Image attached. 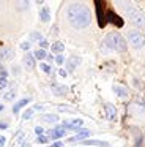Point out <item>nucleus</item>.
<instances>
[{
  "label": "nucleus",
  "instance_id": "f257e3e1",
  "mask_svg": "<svg viewBox=\"0 0 145 147\" xmlns=\"http://www.w3.org/2000/svg\"><path fill=\"white\" fill-rule=\"evenodd\" d=\"M66 21L76 30H84L91 24V11L85 3L72 2L66 7Z\"/></svg>",
  "mask_w": 145,
  "mask_h": 147
},
{
  "label": "nucleus",
  "instance_id": "f03ea898",
  "mask_svg": "<svg viewBox=\"0 0 145 147\" xmlns=\"http://www.w3.org/2000/svg\"><path fill=\"white\" fill-rule=\"evenodd\" d=\"M120 5H122L123 11H125L126 18L131 21V24L137 29H144L145 27V14L139 10L137 7L131 3V2H125V0H120Z\"/></svg>",
  "mask_w": 145,
  "mask_h": 147
},
{
  "label": "nucleus",
  "instance_id": "7ed1b4c3",
  "mask_svg": "<svg viewBox=\"0 0 145 147\" xmlns=\"http://www.w3.org/2000/svg\"><path fill=\"white\" fill-rule=\"evenodd\" d=\"M103 46L109 51H115V52H126L128 49V41L125 40V36L118 32H110L104 36L103 40Z\"/></svg>",
  "mask_w": 145,
  "mask_h": 147
},
{
  "label": "nucleus",
  "instance_id": "20e7f679",
  "mask_svg": "<svg viewBox=\"0 0 145 147\" xmlns=\"http://www.w3.org/2000/svg\"><path fill=\"white\" fill-rule=\"evenodd\" d=\"M128 43L134 49H142L145 46V35L139 29H131L128 32Z\"/></svg>",
  "mask_w": 145,
  "mask_h": 147
},
{
  "label": "nucleus",
  "instance_id": "39448f33",
  "mask_svg": "<svg viewBox=\"0 0 145 147\" xmlns=\"http://www.w3.org/2000/svg\"><path fill=\"white\" fill-rule=\"evenodd\" d=\"M63 128H66V130H81L82 127H84V120L82 119H72V120H65L62 123Z\"/></svg>",
  "mask_w": 145,
  "mask_h": 147
},
{
  "label": "nucleus",
  "instance_id": "423d86ee",
  "mask_svg": "<svg viewBox=\"0 0 145 147\" xmlns=\"http://www.w3.org/2000/svg\"><path fill=\"white\" fill-rule=\"evenodd\" d=\"M65 134H66V128H63L62 125H58V127H55V128H52V130H49L47 136H49L50 139L57 141V139H62Z\"/></svg>",
  "mask_w": 145,
  "mask_h": 147
},
{
  "label": "nucleus",
  "instance_id": "0eeeda50",
  "mask_svg": "<svg viewBox=\"0 0 145 147\" xmlns=\"http://www.w3.org/2000/svg\"><path fill=\"white\" fill-rule=\"evenodd\" d=\"M14 57V49L9 46H3L0 48V62H8Z\"/></svg>",
  "mask_w": 145,
  "mask_h": 147
},
{
  "label": "nucleus",
  "instance_id": "6e6552de",
  "mask_svg": "<svg viewBox=\"0 0 145 147\" xmlns=\"http://www.w3.org/2000/svg\"><path fill=\"white\" fill-rule=\"evenodd\" d=\"M104 114H106L107 120H115V117H117V108L112 105V103H106V105H104Z\"/></svg>",
  "mask_w": 145,
  "mask_h": 147
},
{
  "label": "nucleus",
  "instance_id": "1a4fd4ad",
  "mask_svg": "<svg viewBox=\"0 0 145 147\" xmlns=\"http://www.w3.org/2000/svg\"><path fill=\"white\" fill-rule=\"evenodd\" d=\"M81 62H82V59L81 57H77V55H71L69 59H66V67H68V71H74L76 68L81 65Z\"/></svg>",
  "mask_w": 145,
  "mask_h": 147
},
{
  "label": "nucleus",
  "instance_id": "9d476101",
  "mask_svg": "<svg viewBox=\"0 0 145 147\" xmlns=\"http://www.w3.org/2000/svg\"><path fill=\"white\" fill-rule=\"evenodd\" d=\"M40 21L43 24H47V22H50V8L49 7H46V5H43V7L40 8Z\"/></svg>",
  "mask_w": 145,
  "mask_h": 147
},
{
  "label": "nucleus",
  "instance_id": "9b49d317",
  "mask_svg": "<svg viewBox=\"0 0 145 147\" xmlns=\"http://www.w3.org/2000/svg\"><path fill=\"white\" fill-rule=\"evenodd\" d=\"M24 65L28 70H33V68L36 67V59H35L33 52H27V54L24 55Z\"/></svg>",
  "mask_w": 145,
  "mask_h": 147
},
{
  "label": "nucleus",
  "instance_id": "f8f14e48",
  "mask_svg": "<svg viewBox=\"0 0 145 147\" xmlns=\"http://www.w3.org/2000/svg\"><path fill=\"white\" fill-rule=\"evenodd\" d=\"M90 130H84V128H81V130H77V134L72 138H69V141H84V139H88L90 138Z\"/></svg>",
  "mask_w": 145,
  "mask_h": 147
},
{
  "label": "nucleus",
  "instance_id": "ddd939ff",
  "mask_svg": "<svg viewBox=\"0 0 145 147\" xmlns=\"http://www.w3.org/2000/svg\"><path fill=\"white\" fill-rule=\"evenodd\" d=\"M41 109H43V106H41V105H35V106H32V108L25 109V112L22 114V119H24V120H28V119L33 117L35 112H36V111H41Z\"/></svg>",
  "mask_w": 145,
  "mask_h": 147
},
{
  "label": "nucleus",
  "instance_id": "4468645a",
  "mask_svg": "<svg viewBox=\"0 0 145 147\" xmlns=\"http://www.w3.org/2000/svg\"><path fill=\"white\" fill-rule=\"evenodd\" d=\"M30 2L32 0H14L16 10L17 11H27L30 8Z\"/></svg>",
  "mask_w": 145,
  "mask_h": 147
},
{
  "label": "nucleus",
  "instance_id": "2eb2a0df",
  "mask_svg": "<svg viewBox=\"0 0 145 147\" xmlns=\"http://www.w3.org/2000/svg\"><path fill=\"white\" fill-rule=\"evenodd\" d=\"M84 146H96V147H109V144L104 141H98V139H84L81 141Z\"/></svg>",
  "mask_w": 145,
  "mask_h": 147
},
{
  "label": "nucleus",
  "instance_id": "dca6fc26",
  "mask_svg": "<svg viewBox=\"0 0 145 147\" xmlns=\"http://www.w3.org/2000/svg\"><path fill=\"white\" fill-rule=\"evenodd\" d=\"M8 87V71L6 70H0V90H5Z\"/></svg>",
  "mask_w": 145,
  "mask_h": 147
},
{
  "label": "nucleus",
  "instance_id": "f3484780",
  "mask_svg": "<svg viewBox=\"0 0 145 147\" xmlns=\"http://www.w3.org/2000/svg\"><path fill=\"white\" fill-rule=\"evenodd\" d=\"M112 90H113V93H115L117 96H120V98H126L128 96V90L125 89L123 86H112Z\"/></svg>",
  "mask_w": 145,
  "mask_h": 147
},
{
  "label": "nucleus",
  "instance_id": "a211bd4d",
  "mask_svg": "<svg viewBox=\"0 0 145 147\" xmlns=\"http://www.w3.org/2000/svg\"><path fill=\"white\" fill-rule=\"evenodd\" d=\"M28 103H30V98H22V100H19V101L16 103L14 106H13V114H17V112L21 111L24 106H27Z\"/></svg>",
  "mask_w": 145,
  "mask_h": 147
},
{
  "label": "nucleus",
  "instance_id": "6ab92c4d",
  "mask_svg": "<svg viewBox=\"0 0 145 147\" xmlns=\"http://www.w3.org/2000/svg\"><path fill=\"white\" fill-rule=\"evenodd\" d=\"M50 51H52L54 54H62V52L65 51V45H63L62 41H54L52 45H50Z\"/></svg>",
  "mask_w": 145,
  "mask_h": 147
},
{
  "label": "nucleus",
  "instance_id": "aec40b11",
  "mask_svg": "<svg viewBox=\"0 0 145 147\" xmlns=\"http://www.w3.org/2000/svg\"><path fill=\"white\" fill-rule=\"evenodd\" d=\"M52 92L55 93V95H65V93L68 92V87H66V86H60V84L54 82L52 84Z\"/></svg>",
  "mask_w": 145,
  "mask_h": 147
},
{
  "label": "nucleus",
  "instance_id": "412c9836",
  "mask_svg": "<svg viewBox=\"0 0 145 147\" xmlns=\"http://www.w3.org/2000/svg\"><path fill=\"white\" fill-rule=\"evenodd\" d=\"M41 122H46V123H55V122H58V115L57 114H44V115H41Z\"/></svg>",
  "mask_w": 145,
  "mask_h": 147
},
{
  "label": "nucleus",
  "instance_id": "4be33fe9",
  "mask_svg": "<svg viewBox=\"0 0 145 147\" xmlns=\"http://www.w3.org/2000/svg\"><path fill=\"white\" fill-rule=\"evenodd\" d=\"M107 19H109L112 24H115L117 27H122V26H123V21H122V18H118L117 14H113V13H109V14H107Z\"/></svg>",
  "mask_w": 145,
  "mask_h": 147
},
{
  "label": "nucleus",
  "instance_id": "5701e85b",
  "mask_svg": "<svg viewBox=\"0 0 145 147\" xmlns=\"http://www.w3.org/2000/svg\"><path fill=\"white\" fill-rule=\"evenodd\" d=\"M33 55H35V59H36V60H46L47 51H46V49H43V48H40V49H36V51L33 52Z\"/></svg>",
  "mask_w": 145,
  "mask_h": 147
},
{
  "label": "nucleus",
  "instance_id": "b1692460",
  "mask_svg": "<svg viewBox=\"0 0 145 147\" xmlns=\"http://www.w3.org/2000/svg\"><path fill=\"white\" fill-rule=\"evenodd\" d=\"M44 36H43V33L41 32H32L30 33V36H28V40H30L32 43H38V41H41Z\"/></svg>",
  "mask_w": 145,
  "mask_h": 147
},
{
  "label": "nucleus",
  "instance_id": "393cba45",
  "mask_svg": "<svg viewBox=\"0 0 145 147\" xmlns=\"http://www.w3.org/2000/svg\"><path fill=\"white\" fill-rule=\"evenodd\" d=\"M40 70L43 71V73H46V74L52 73V67H50L47 62H43V60H41V63H40Z\"/></svg>",
  "mask_w": 145,
  "mask_h": 147
},
{
  "label": "nucleus",
  "instance_id": "a878e982",
  "mask_svg": "<svg viewBox=\"0 0 145 147\" xmlns=\"http://www.w3.org/2000/svg\"><path fill=\"white\" fill-rule=\"evenodd\" d=\"M54 62H55L57 65H63L66 62V59H65V55H63V52L62 54H55V59H54Z\"/></svg>",
  "mask_w": 145,
  "mask_h": 147
},
{
  "label": "nucleus",
  "instance_id": "bb28decb",
  "mask_svg": "<svg viewBox=\"0 0 145 147\" xmlns=\"http://www.w3.org/2000/svg\"><path fill=\"white\" fill-rule=\"evenodd\" d=\"M16 96V92L14 90H9V92H6L5 95H3V98H5V101H13Z\"/></svg>",
  "mask_w": 145,
  "mask_h": 147
},
{
  "label": "nucleus",
  "instance_id": "cd10ccee",
  "mask_svg": "<svg viewBox=\"0 0 145 147\" xmlns=\"http://www.w3.org/2000/svg\"><path fill=\"white\" fill-rule=\"evenodd\" d=\"M30 48H32V41H30V40H28V41H22L21 43V49H22V51L28 52V51H30Z\"/></svg>",
  "mask_w": 145,
  "mask_h": 147
},
{
  "label": "nucleus",
  "instance_id": "c85d7f7f",
  "mask_svg": "<svg viewBox=\"0 0 145 147\" xmlns=\"http://www.w3.org/2000/svg\"><path fill=\"white\" fill-rule=\"evenodd\" d=\"M38 46H40V48H43V49H47V48H50L49 41H47L46 38H43L41 41H38Z\"/></svg>",
  "mask_w": 145,
  "mask_h": 147
},
{
  "label": "nucleus",
  "instance_id": "c756f323",
  "mask_svg": "<svg viewBox=\"0 0 145 147\" xmlns=\"http://www.w3.org/2000/svg\"><path fill=\"white\" fill-rule=\"evenodd\" d=\"M36 141H38L40 144H46L47 141H49V136H44V133H43V134H38Z\"/></svg>",
  "mask_w": 145,
  "mask_h": 147
},
{
  "label": "nucleus",
  "instance_id": "7c9ffc66",
  "mask_svg": "<svg viewBox=\"0 0 145 147\" xmlns=\"http://www.w3.org/2000/svg\"><path fill=\"white\" fill-rule=\"evenodd\" d=\"M50 147H63V142H62L60 139H57L55 142H52V144H50Z\"/></svg>",
  "mask_w": 145,
  "mask_h": 147
},
{
  "label": "nucleus",
  "instance_id": "2f4dec72",
  "mask_svg": "<svg viewBox=\"0 0 145 147\" xmlns=\"http://www.w3.org/2000/svg\"><path fill=\"white\" fill-rule=\"evenodd\" d=\"M58 74H60L62 78H66V76H68V70H63V68H60V70H58Z\"/></svg>",
  "mask_w": 145,
  "mask_h": 147
},
{
  "label": "nucleus",
  "instance_id": "473e14b6",
  "mask_svg": "<svg viewBox=\"0 0 145 147\" xmlns=\"http://www.w3.org/2000/svg\"><path fill=\"white\" fill-rule=\"evenodd\" d=\"M35 133H36V134H43L44 133L43 127H36V128H35Z\"/></svg>",
  "mask_w": 145,
  "mask_h": 147
},
{
  "label": "nucleus",
  "instance_id": "72a5a7b5",
  "mask_svg": "<svg viewBox=\"0 0 145 147\" xmlns=\"http://www.w3.org/2000/svg\"><path fill=\"white\" fill-rule=\"evenodd\" d=\"M5 142H6V138L5 136H0V147L5 146Z\"/></svg>",
  "mask_w": 145,
  "mask_h": 147
},
{
  "label": "nucleus",
  "instance_id": "f704fd0d",
  "mask_svg": "<svg viewBox=\"0 0 145 147\" xmlns=\"http://www.w3.org/2000/svg\"><path fill=\"white\" fill-rule=\"evenodd\" d=\"M52 35H58V27L52 26Z\"/></svg>",
  "mask_w": 145,
  "mask_h": 147
},
{
  "label": "nucleus",
  "instance_id": "c9c22d12",
  "mask_svg": "<svg viewBox=\"0 0 145 147\" xmlns=\"http://www.w3.org/2000/svg\"><path fill=\"white\" fill-rule=\"evenodd\" d=\"M8 128V123H5V122H0V130H6Z\"/></svg>",
  "mask_w": 145,
  "mask_h": 147
},
{
  "label": "nucleus",
  "instance_id": "e433bc0d",
  "mask_svg": "<svg viewBox=\"0 0 145 147\" xmlns=\"http://www.w3.org/2000/svg\"><path fill=\"white\" fill-rule=\"evenodd\" d=\"M54 59H55V57H54V55H52V54H47V57H46V60H47V62H54Z\"/></svg>",
  "mask_w": 145,
  "mask_h": 147
},
{
  "label": "nucleus",
  "instance_id": "4c0bfd02",
  "mask_svg": "<svg viewBox=\"0 0 145 147\" xmlns=\"http://www.w3.org/2000/svg\"><path fill=\"white\" fill-rule=\"evenodd\" d=\"M35 3H36V5H43L44 0H35Z\"/></svg>",
  "mask_w": 145,
  "mask_h": 147
},
{
  "label": "nucleus",
  "instance_id": "58836bf2",
  "mask_svg": "<svg viewBox=\"0 0 145 147\" xmlns=\"http://www.w3.org/2000/svg\"><path fill=\"white\" fill-rule=\"evenodd\" d=\"M3 109H5V108H3V105H2V103H0V112H2Z\"/></svg>",
  "mask_w": 145,
  "mask_h": 147
}]
</instances>
